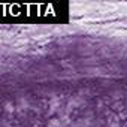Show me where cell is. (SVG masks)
I'll list each match as a JSON object with an SVG mask.
<instances>
[{
    "label": "cell",
    "mask_w": 127,
    "mask_h": 127,
    "mask_svg": "<svg viewBox=\"0 0 127 127\" xmlns=\"http://www.w3.org/2000/svg\"><path fill=\"white\" fill-rule=\"evenodd\" d=\"M48 127H60V121L55 120V118H52V120L48 123Z\"/></svg>",
    "instance_id": "6da1fadb"
},
{
    "label": "cell",
    "mask_w": 127,
    "mask_h": 127,
    "mask_svg": "<svg viewBox=\"0 0 127 127\" xmlns=\"http://www.w3.org/2000/svg\"><path fill=\"white\" fill-rule=\"evenodd\" d=\"M5 111H6V112H14V105H12L11 102H6V103H5Z\"/></svg>",
    "instance_id": "7a4b0ae2"
}]
</instances>
